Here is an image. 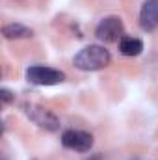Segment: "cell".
Masks as SVG:
<instances>
[{
    "label": "cell",
    "instance_id": "52a82bcc",
    "mask_svg": "<svg viewBox=\"0 0 158 160\" xmlns=\"http://www.w3.org/2000/svg\"><path fill=\"white\" fill-rule=\"evenodd\" d=\"M2 36L6 39H26V38L34 36V30L21 22H9L2 28Z\"/></svg>",
    "mask_w": 158,
    "mask_h": 160
},
{
    "label": "cell",
    "instance_id": "6da1fadb",
    "mask_svg": "<svg viewBox=\"0 0 158 160\" xmlns=\"http://www.w3.org/2000/svg\"><path fill=\"white\" fill-rule=\"evenodd\" d=\"M110 62H112V54L102 45H87L82 50H78L73 58L75 67L80 71H101L108 67Z\"/></svg>",
    "mask_w": 158,
    "mask_h": 160
},
{
    "label": "cell",
    "instance_id": "7a4b0ae2",
    "mask_svg": "<svg viewBox=\"0 0 158 160\" xmlns=\"http://www.w3.org/2000/svg\"><path fill=\"white\" fill-rule=\"evenodd\" d=\"M21 108H22L24 116H26L30 121H34L39 128L48 130V132L60 130V119H58L56 114H52L50 110L43 108V106H39V104H34V102H24Z\"/></svg>",
    "mask_w": 158,
    "mask_h": 160
},
{
    "label": "cell",
    "instance_id": "277c9868",
    "mask_svg": "<svg viewBox=\"0 0 158 160\" xmlns=\"http://www.w3.org/2000/svg\"><path fill=\"white\" fill-rule=\"evenodd\" d=\"M123 32H125V24H123L121 17H116V15L104 17V19L97 24V28H95V36L101 41H104V43L121 41Z\"/></svg>",
    "mask_w": 158,
    "mask_h": 160
},
{
    "label": "cell",
    "instance_id": "3957f363",
    "mask_svg": "<svg viewBox=\"0 0 158 160\" xmlns=\"http://www.w3.org/2000/svg\"><path fill=\"white\" fill-rule=\"evenodd\" d=\"M26 80L36 86H56L65 80V73L47 65H30L26 69Z\"/></svg>",
    "mask_w": 158,
    "mask_h": 160
},
{
    "label": "cell",
    "instance_id": "9c48e42d",
    "mask_svg": "<svg viewBox=\"0 0 158 160\" xmlns=\"http://www.w3.org/2000/svg\"><path fill=\"white\" fill-rule=\"evenodd\" d=\"M0 101H2V104H11V102L15 101V95H13L7 88H2V89H0Z\"/></svg>",
    "mask_w": 158,
    "mask_h": 160
},
{
    "label": "cell",
    "instance_id": "5b68a950",
    "mask_svg": "<svg viewBox=\"0 0 158 160\" xmlns=\"http://www.w3.org/2000/svg\"><path fill=\"white\" fill-rule=\"evenodd\" d=\"M62 143L67 149H73V151H78V153H87L93 147V136L86 130L69 128L62 134Z\"/></svg>",
    "mask_w": 158,
    "mask_h": 160
},
{
    "label": "cell",
    "instance_id": "ba28073f",
    "mask_svg": "<svg viewBox=\"0 0 158 160\" xmlns=\"http://www.w3.org/2000/svg\"><path fill=\"white\" fill-rule=\"evenodd\" d=\"M143 50V41L132 36H123L119 41V52L123 56H140Z\"/></svg>",
    "mask_w": 158,
    "mask_h": 160
},
{
    "label": "cell",
    "instance_id": "8992f818",
    "mask_svg": "<svg viewBox=\"0 0 158 160\" xmlns=\"http://www.w3.org/2000/svg\"><path fill=\"white\" fill-rule=\"evenodd\" d=\"M140 26L145 32L158 28V0H145L140 9Z\"/></svg>",
    "mask_w": 158,
    "mask_h": 160
},
{
    "label": "cell",
    "instance_id": "30bf717a",
    "mask_svg": "<svg viewBox=\"0 0 158 160\" xmlns=\"http://www.w3.org/2000/svg\"><path fill=\"white\" fill-rule=\"evenodd\" d=\"M86 160H102V157L101 155H89V158H86Z\"/></svg>",
    "mask_w": 158,
    "mask_h": 160
}]
</instances>
